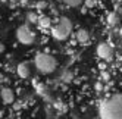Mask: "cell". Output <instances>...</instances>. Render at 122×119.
Wrapping results in <instances>:
<instances>
[{"label":"cell","instance_id":"obj_5","mask_svg":"<svg viewBox=\"0 0 122 119\" xmlns=\"http://www.w3.org/2000/svg\"><path fill=\"white\" fill-rule=\"evenodd\" d=\"M96 52H97V56L103 59V60H110L112 59V49L106 43H100L97 49H96Z\"/></svg>","mask_w":122,"mask_h":119},{"label":"cell","instance_id":"obj_4","mask_svg":"<svg viewBox=\"0 0 122 119\" xmlns=\"http://www.w3.org/2000/svg\"><path fill=\"white\" fill-rule=\"evenodd\" d=\"M16 40L24 46H31L36 41V32L32 31V28L28 24H22L16 30Z\"/></svg>","mask_w":122,"mask_h":119},{"label":"cell","instance_id":"obj_3","mask_svg":"<svg viewBox=\"0 0 122 119\" xmlns=\"http://www.w3.org/2000/svg\"><path fill=\"white\" fill-rule=\"evenodd\" d=\"M74 25L71 22V19L66 18V16H60L56 21V24L51 27V37L57 41H65L72 32Z\"/></svg>","mask_w":122,"mask_h":119},{"label":"cell","instance_id":"obj_9","mask_svg":"<svg viewBox=\"0 0 122 119\" xmlns=\"http://www.w3.org/2000/svg\"><path fill=\"white\" fill-rule=\"evenodd\" d=\"M60 2L66 6H69V7H78L80 5H82L84 0H60Z\"/></svg>","mask_w":122,"mask_h":119},{"label":"cell","instance_id":"obj_12","mask_svg":"<svg viewBox=\"0 0 122 119\" xmlns=\"http://www.w3.org/2000/svg\"><path fill=\"white\" fill-rule=\"evenodd\" d=\"M2 52H5V46H3V44H0V53H2Z\"/></svg>","mask_w":122,"mask_h":119},{"label":"cell","instance_id":"obj_7","mask_svg":"<svg viewBox=\"0 0 122 119\" xmlns=\"http://www.w3.org/2000/svg\"><path fill=\"white\" fill-rule=\"evenodd\" d=\"M16 74H18L19 78L22 79H27L28 76L31 75V68H30V63L28 62H21L16 66Z\"/></svg>","mask_w":122,"mask_h":119},{"label":"cell","instance_id":"obj_6","mask_svg":"<svg viewBox=\"0 0 122 119\" xmlns=\"http://www.w3.org/2000/svg\"><path fill=\"white\" fill-rule=\"evenodd\" d=\"M0 99H2V101L5 104H12L15 101V93L12 88L9 87H3L2 90H0Z\"/></svg>","mask_w":122,"mask_h":119},{"label":"cell","instance_id":"obj_10","mask_svg":"<svg viewBox=\"0 0 122 119\" xmlns=\"http://www.w3.org/2000/svg\"><path fill=\"white\" fill-rule=\"evenodd\" d=\"M27 19H28V22H31V24H36V22H38V16L36 15V13H32V12H30L28 15H27Z\"/></svg>","mask_w":122,"mask_h":119},{"label":"cell","instance_id":"obj_11","mask_svg":"<svg viewBox=\"0 0 122 119\" xmlns=\"http://www.w3.org/2000/svg\"><path fill=\"white\" fill-rule=\"evenodd\" d=\"M38 24L41 25L43 28H47V27H50V25H51V22H50L49 18H40L38 19Z\"/></svg>","mask_w":122,"mask_h":119},{"label":"cell","instance_id":"obj_1","mask_svg":"<svg viewBox=\"0 0 122 119\" xmlns=\"http://www.w3.org/2000/svg\"><path fill=\"white\" fill-rule=\"evenodd\" d=\"M99 116L104 119H122V93L112 94L102 101Z\"/></svg>","mask_w":122,"mask_h":119},{"label":"cell","instance_id":"obj_2","mask_svg":"<svg viewBox=\"0 0 122 119\" xmlns=\"http://www.w3.org/2000/svg\"><path fill=\"white\" fill-rule=\"evenodd\" d=\"M34 66H36V69L43 74V75H50L56 71L57 68V60L55 56H51L49 53H37L36 57H34Z\"/></svg>","mask_w":122,"mask_h":119},{"label":"cell","instance_id":"obj_8","mask_svg":"<svg viewBox=\"0 0 122 119\" xmlns=\"http://www.w3.org/2000/svg\"><path fill=\"white\" fill-rule=\"evenodd\" d=\"M75 37H76V41L80 44H87L90 41V34H88V31L87 30H78L76 32H75Z\"/></svg>","mask_w":122,"mask_h":119}]
</instances>
